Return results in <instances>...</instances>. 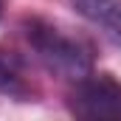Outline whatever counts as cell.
I'll return each mask as SVG.
<instances>
[{
    "mask_svg": "<svg viewBox=\"0 0 121 121\" xmlns=\"http://www.w3.org/2000/svg\"><path fill=\"white\" fill-rule=\"evenodd\" d=\"M73 9L121 42V0H70Z\"/></svg>",
    "mask_w": 121,
    "mask_h": 121,
    "instance_id": "cell-4",
    "label": "cell"
},
{
    "mask_svg": "<svg viewBox=\"0 0 121 121\" xmlns=\"http://www.w3.org/2000/svg\"><path fill=\"white\" fill-rule=\"evenodd\" d=\"M0 93L14 101H31L37 93L23 56L6 48H0Z\"/></svg>",
    "mask_w": 121,
    "mask_h": 121,
    "instance_id": "cell-3",
    "label": "cell"
},
{
    "mask_svg": "<svg viewBox=\"0 0 121 121\" xmlns=\"http://www.w3.org/2000/svg\"><path fill=\"white\" fill-rule=\"evenodd\" d=\"M70 110L79 118H118L121 121V85L110 76H87L76 82Z\"/></svg>",
    "mask_w": 121,
    "mask_h": 121,
    "instance_id": "cell-2",
    "label": "cell"
},
{
    "mask_svg": "<svg viewBox=\"0 0 121 121\" xmlns=\"http://www.w3.org/2000/svg\"><path fill=\"white\" fill-rule=\"evenodd\" d=\"M0 14H3V0H0Z\"/></svg>",
    "mask_w": 121,
    "mask_h": 121,
    "instance_id": "cell-5",
    "label": "cell"
},
{
    "mask_svg": "<svg viewBox=\"0 0 121 121\" xmlns=\"http://www.w3.org/2000/svg\"><path fill=\"white\" fill-rule=\"evenodd\" d=\"M26 39H28L34 56L42 62V68L59 79L82 82L93 73V54L90 48L68 34L65 28L48 23V20H28L26 23Z\"/></svg>",
    "mask_w": 121,
    "mask_h": 121,
    "instance_id": "cell-1",
    "label": "cell"
}]
</instances>
